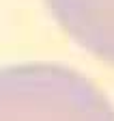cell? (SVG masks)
Here are the masks:
<instances>
[{"label":"cell","mask_w":114,"mask_h":121,"mask_svg":"<svg viewBox=\"0 0 114 121\" xmlns=\"http://www.w3.org/2000/svg\"><path fill=\"white\" fill-rule=\"evenodd\" d=\"M0 121H114V106L73 69L13 65L0 69Z\"/></svg>","instance_id":"1"},{"label":"cell","mask_w":114,"mask_h":121,"mask_svg":"<svg viewBox=\"0 0 114 121\" xmlns=\"http://www.w3.org/2000/svg\"><path fill=\"white\" fill-rule=\"evenodd\" d=\"M71 39L114 65V0H45Z\"/></svg>","instance_id":"2"}]
</instances>
